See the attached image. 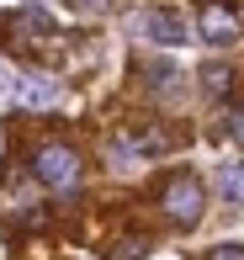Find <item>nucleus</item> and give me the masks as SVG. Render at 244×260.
Segmentation results:
<instances>
[{
	"instance_id": "obj_1",
	"label": "nucleus",
	"mask_w": 244,
	"mask_h": 260,
	"mask_svg": "<svg viewBox=\"0 0 244 260\" xmlns=\"http://www.w3.org/2000/svg\"><path fill=\"white\" fill-rule=\"evenodd\" d=\"M159 202H165V212H170L176 223L191 229V223L202 218V207H207V191H202V181H196V175H176V181L165 186V197H159Z\"/></svg>"
},
{
	"instance_id": "obj_2",
	"label": "nucleus",
	"mask_w": 244,
	"mask_h": 260,
	"mask_svg": "<svg viewBox=\"0 0 244 260\" xmlns=\"http://www.w3.org/2000/svg\"><path fill=\"white\" fill-rule=\"evenodd\" d=\"M32 175H38L43 186H53V191H64V186L80 181V159H75V149L48 144V149H38V159H32Z\"/></svg>"
},
{
	"instance_id": "obj_3",
	"label": "nucleus",
	"mask_w": 244,
	"mask_h": 260,
	"mask_svg": "<svg viewBox=\"0 0 244 260\" xmlns=\"http://www.w3.org/2000/svg\"><path fill=\"white\" fill-rule=\"evenodd\" d=\"M144 38L159 43V48H181V43H191V32H186V16H176V11H149Z\"/></svg>"
},
{
	"instance_id": "obj_4",
	"label": "nucleus",
	"mask_w": 244,
	"mask_h": 260,
	"mask_svg": "<svg viewBox=\"0 0 244 260\" xmlns=\"http://www.w3.org/2000/svg\"><path fill=\"white\" fill-rule=\"evenodd\" d=\"M202 38L218 43V48H223V43H234V38H239V11H228V6H207V11H202Z\"/></svg>"
},
{
	"instance_id": "obj_5",
	"label": "nucleus",
	"mask_w": 244,
	"mask_h": 260,
	"mask_svg": "<svg viewBox=\"0 0 244 260\" xmlns=\"http://www.w3.org/2000/svg\"><path fill=\"white\" fill-rule=\"evenodd\" d=\"M16 101H21V106H53V101H59V80H48V75H21V80H16Z\"/></svg>"
},
{
	"instance_id": "obj_6",
	"label": "nucleus",
	"mask_w": 244,
	"mask_h": 260,
	"mask_svg": "<svg viewBox=\"0 0 244 260\" xmlns=\"http://www.w3.org/2000/svg\"><path fill=\"white\" fill-rule=\"evenodd\" d=\"M6 32H16V43H43L53 32V21L43 11H16V16H6Z\"/></svg>"
},
{
	"instance_id": "obj_7",
	"label": "nucleus",
	"mask_w": 244,
	"mask_h": 260,
	"mask_svg": "<svg viewBox=\"0 0 244 260\" xmlns=\"http://www.w3.org/2000/svg\"><path fill=\"white\" fill-rule=\"evenodd\" d=\"M218 191H223L228 202H244V165H223V175H218Z\"/></svg>"
},
{
	"instance_id": "obj_8",
	"label": "nucleus",
	"mask_w": 244,
	"mask_h": 260,
	"mask_svg": "<svg viewBox=\"0 0 244 260\" xmlns=\"http://www.w3.org/2000/svg\"><path fill=\"white\" fill-rule=\"evenodd\" d=\"M202 80H207V90H228V69H223V64H207Z\"/></svg>"
},
{
	"instance_id": "obj_9",
	"label": "nucleus",
	"mask_w": 244,
	"mask_h": 260,
	"mask_svg": "<svg viewBox=\"0 0 244 260\" xmlns=\"http://www.w3.org/2000/svg\"><path fill=\"white\" fill-rule=\"evenodd\" d=\"M16 80L21 75H11V64H0V96H16Z\"/></svg>"
},
{
	"instance_id": "obj_10",
	"label": "nucleus",
	"mask_w": 244,
	"mask_h": 260,
	"mask_svg": "<svg viewBox=\"0 0 244 260\" xmlns=\"http://www.w3.org/2000/svg\"><path fill=\"white\" fill-rule=\"evenodd\" d=\"M213 260H244V244H218Z\"/></svg>"
},
{
	"instance_id": "obj_11",
	"label": "nucleus",
	"mask_w": 244,
	"mask_h": 260,
	"mask_svg": "<svg viewBox=\"0 0 244 260\" xmlns=\"http://www.w3.org/2000/svg\"><path fill=\"white\" fill-rule=\"evenodd\" d=\"M69 6H75V11H85V16H96V11H107L112 0H69Z\"/></svg>"
}]
</instances>
